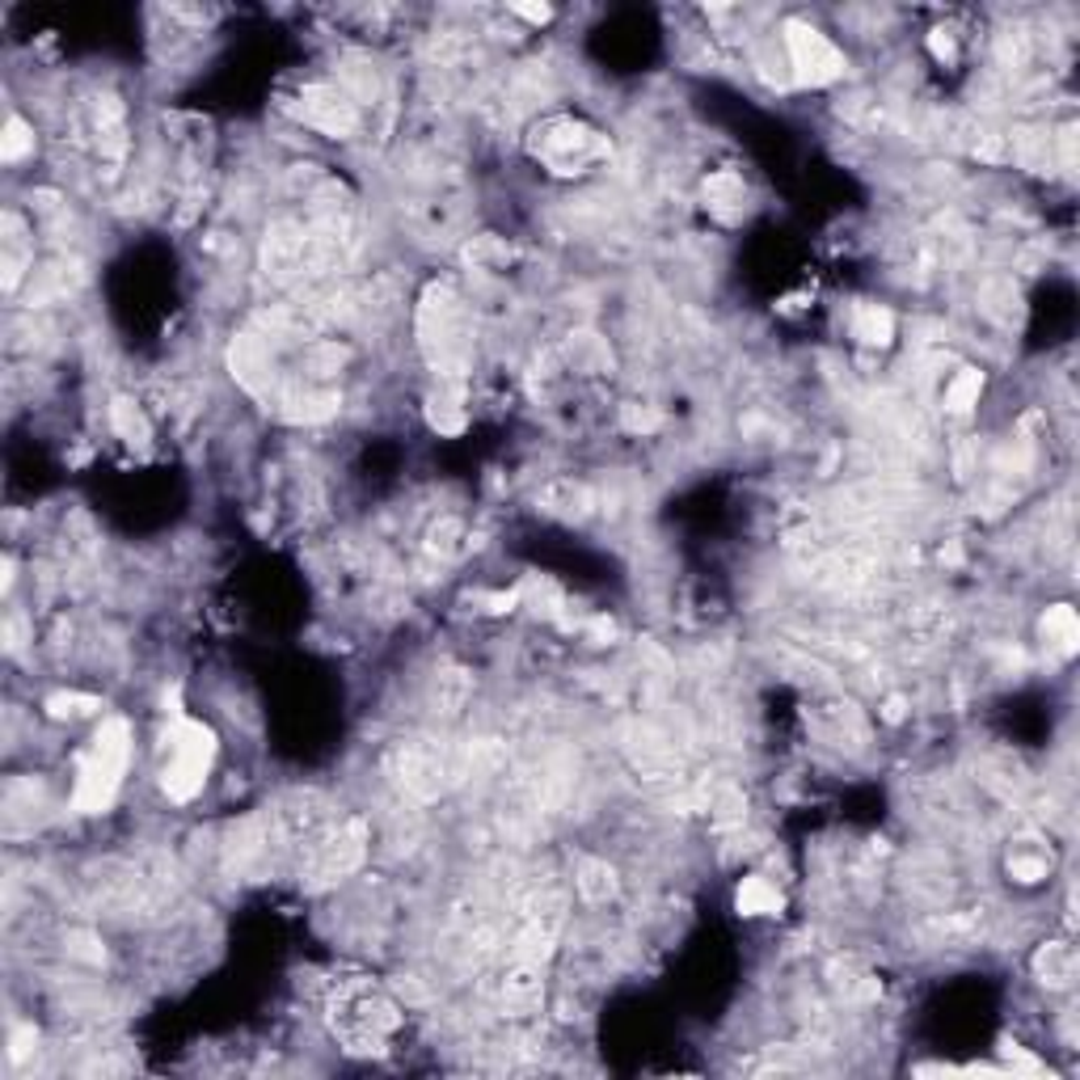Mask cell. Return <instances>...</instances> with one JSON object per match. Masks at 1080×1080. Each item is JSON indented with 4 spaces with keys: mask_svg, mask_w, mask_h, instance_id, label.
Instances as JSON below:
<instances>
[{
    "mask_svg": "<svg viewBox=\"0 0 1080 1080\" xmlns=\"http://www.w3.org/2000/svg\"><path fill=\"white\" fill-rule=\"evenodd\" d=\"M402 1026V1008L372 980H342L329 996V1030L351 1056H377Z\"/></svg>",
    "mask_w": 1080,
    "mask_h": 1080,
    "instance_id": "obj_1",
    "label": "cell"
},
{
    "mask_svg": "<svg viewBox=\"0 0 1080 1080\" xmlns=\"http://www.w3.org/2000/svg\"><path fill=\"white\" fill-rule=\"evenodd\" d=\"M127 760H131V727L123 718H106L98 734L89 739V752L80 755L73 806L80 815H101L110 810L119 785H123Z\"/></svg>",
    "mask_w": 1080,
    "mask_h": 1080,
    "instance_id": "obj_2",
    "label": "cell"
},
{
    "mask_svg": "<svg viewBox=\"0 0 1080 1080\" xmlns=\"http://www.w3.org/2000/svg\"><path fill=\"white\" fill-rule=\"evenodd\" d=\"M165 748H170V760H165V768H161V789H165L174 803H190V798L203 789L207 773H211L216 734H211V727L195 722V718L174 713L170 734H165Z\"/></svg>",
    "mask_w": 1080,
    "mask_h": 1080,
    "instance_id": "obj_3",
    "label": "cell"
},
{
    "mask_svg": "<svg viewBox=\"0 0 1080 1080\" xmlns=\"http://www.w3.org/2000/svg\"><path fill=\"white\" fill-rule=\"evenodd\" d=\"M418 334H423V351L435 368L444 372H460L465 354H469V338H465V321H460V301L448 283H430L423 308H418Z\"/></svg>",
    "mask_w": 1080,
    "mask_h": 1080,
    "instance_id": "obj_4",
    "label": "cell"
},
{
    "mask_svg": "<svg viewBox=\"0 0 1080 1080\" xmlns=\"http://www.w3.org/2000/svg\"><path fill=\"white\" fill-rule=\"evenodd\" d=\"M785 55H789V68L803 85H831L836 76L844 73V51L831 43L823 30L806 22H785Z\"/></svg>",
    "mask_w": 1080,
    "mask_h": 1080,
    "instance_id": "obj_5",
    "label": "cell"
},
{
    "mask_svg": "<svg viewBox=\"0 0 1080 1080\" xmlns=\"http://www.w3.org/2000/svg\"><path fill=\"white\" fill-rule=\"evenodd\" d=\"M368 853V828L363 819H347L338 828H329L313 853H308V882L313 886H326V882H342L347 874L359 870V861Z\"/></svg>",
    "mask_w": 1080,
    "mask_h": 1080,
    "instance_id": "obj_6",
    "label": "cell"
},
{
    "mask_svg": "<svg viewBox=\"0 0 1080 1080\" xmlns=\"http://www.w3.org/2000/svg\"><path fill=\"white\" fill-rule=\"evenodd\" d=\"M304 106H301V119L308 127H317V131H326V135H351L354 123H359V114H354V101H347L338 89H326V85H313V89H304Z\"/></svg>",
    "mask_w": 1080,
    "mask_h": 1080,
    "instance_id": "obj_7",
    "label": "cell"
},
{
    "mask_svg": "<svg viewBox=\"0 0 1080 1080\" xmlns=\"http://www.w3.org/2000/svg\"><path fill=\"white\" fill-rule=\"evenodd\" d=\"M591 152H596L591 131H582V127H575V123H553L549 135H545V144H541V156L549 161L557 174H575Z\"/></svg>",
    "mask_w": 1080,
    "mask_h": 1080,
    "instance_id": "obj_8",
    "label": "cell"
},
{
    "mask_svg": "<svg viewBox=\"0 0 1080 1080\" xmlns=\"http://www.w3.org/2000/svg\"><path fill=\"white\" fill-rule=\"evenodd\" d=\"M1034 975L1047 983V988H1068V983L1077 980V946L1072 941H1047L1034 954Z\"/></svg>",
    "mask_w": 1080,
    "mask_h": 1080,
    "instance_id": "obj_9",
    "label": "cell"
},
{
    "mask_svg": "<svg viewBox=\"0 0 1080 1080\" xmlns=\"http://www.w3.org/2000/svg\"><path fill=\"white\" fill-rule=\"evenodd\" d=\"M1043 637H1047V646L1056 654H1077V642H1080V621L1077 612L1068 608V603H1056V608H1047V617H1043Z\"/></svg>",
    "mask_w": 1080,
    "mask_h": 1080,
    "instance_id": "obj_10",
    "label": "cell"
},
{
    "mask_svg": "<svg viewBox=\"0 0 1080 1080\" xmlns=\"http://www.w3.org/2000/svg\"><path fill=\"white\" fill-rule=\"evenodd\" d=\"M578 895L587 899V904H608L612 895H617V870L608 865V861H596V857H587L582 865H578Z\"/></svg>",
    "mask_w": 1080,
    "mask_h": 1080,
    "instance_id": "obj_11",
    "label": "cell"
},
{
    "mask_svg": "<svg viewBox=\"0 0 1080 1080\" xmlns=\"http://www.w3.org/2000/svg\"><path fill=\"white\" fill-rule=\"evenodd\" d=\"M853 334L865 347H886L895 338V317L886 308H879V304H861L853 317Z\"/></svg>",
    "mask_w": 1080,
    "mask_h": 1080,
    "instance_id": "obj_12",
    "label": "cell"
},
{
    "mask_svg": "<svg viewBox=\"0 0 1080 1080\" xmlns=\"http://www.w3.org/2000/svg\"><path fill=\"white\" fill-rule=\"evenodd\" d=\"M734 904L743 916H773V912H781V891L768 879H743Z\"/></svg>",
    "mask_w": 1080,
    "mask_h": 1080,
    "instance_id": "obj_13",
    "label": "cell"
},
{
    "mask_svg": "<svg viewBox=\"0 0 1080 1080\" xmlns=\"http://www.w3.org/2000/svg\"><path fill=\"white\" fill-rule=\"evenodd\" d=\"M980 393H983V372H975V368H962V372L946 384V410H954V414H971V410L980 405Z\"/></svg>",
    "mask_w": 1080,
    "mask_h": 1080,
    "instance_id": "obj_14",
    "label": "cell"
},
{
    "mask_svg": "<svg viewBox=\"0 0 1080 1080\" xmlns=\"http://www.w3.org/2000/svg\"><path fill=\"white\" fill-rule=\"evenodd\" d=\"M110 423H114V430L123 435L127 444H149V418L140 414V405L135 402H127V397H114V405H110Z\"/></svg>",
    "mask_w": 1080,
    "mask_h": 1080,
    "instance_id": "obj_15",
    "label": "cell"
},
{
    "mask_svg": "<svg viewBox=\"0 0 1080 1080\" xmlns=\"http://www.w3.org/2000/svg\"><path fill=\"white\" fill-rule=\"evenodd\" d=\"M25 152H34V131L13 114V119L4 123V135H0V156H4V161H22Z\"/></svg>",
    "mask_w": 1080,
    "mask_h": 1080,
    "instance_id": "obj_16",
    "label": "cell"
},
{
    "mask_svg": "<svg viewBox=\"0 0 1080 1080\" xmlns=\"http://www.w3.org/2000/svg\"><path fill=\"white\" fill-rule=\"evenodd\" d=\"M94 709H98L94 697H76V692H55V697H47L51 718H80V713H94Z\"/></svg>",
    "mask_w": 1080,
    "mask_h": 1080,
    "instance_id": "obj_17",
    "label": "cell"
},
{
    "mask_svg": "<svg viewBox=\"0 0 1080 1080\" xmlns=\"http://www.w3.org/2000/svg\"><path fill=\"white\" fill-rule=\"evenodd\" d=\"M1047 870H1051V861L1047 857H1038V853H1017V857H1008V874L1017 882H1038V879H1047Z\"/></svg>",
    "mask_w": 1080,
    "mask_h": 1080,
    "instance_id": "obj_18",
    "label": "cell"
},
{
    "mask_svg": "<svg viewBox=\"0 0 1080 1080\" xmlns=\"http://www.w3.org/2000/svg\"><path fill=\"white\" fill-rule=\"evenodd\" d=\"M430 423L439 430H448V435H456V430L465 427V414H460V405L456 402H435L430 405Z\"/></svg>",
    "mask_w": 1080,
    "mask_h": 1080,
    "instance_id": "obj_19",
    "label": "cell"
},
{
    "mask_svg": "<svg viewBox=\"0 0 1080 1080\" xmlns=\"http://www.w3.org/2000/svg\"><path fill=\"white\" fill-rule=\"evenodd\" d=\"M515 13H520V18H528V22H536V25H545L553 18L549 4H515Z\"/></svg>",
    "mask_w": 1080,
    "mask_h": 1080,
    "instance_id": "obj_20",
    "label": "cell"
}]
</instances>
